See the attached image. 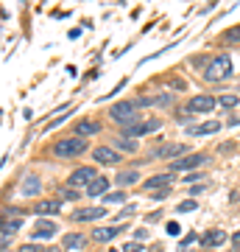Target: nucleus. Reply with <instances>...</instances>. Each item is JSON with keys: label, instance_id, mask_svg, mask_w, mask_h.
Wrapping results in <instances>:
<instances>
[{"label": "nucleus", "instance_id": "20e7f679", "mask_svg": "<svg viewBox=\"0 0 240 252\" xmlns=\"http://www.w3.org/2000/svg\"><path fill=\"white\" fill-rule=\"evenodd\" d=\"M98 174H95V168H89V165H81V168H76V171L70 174V180H67V185L70 188H84V185H92V180H95Z\"/></svg>", "mask_w": 240, "mask_h": 252}, {"label": "nucleus", "instance_id": "f8f14e48", "mask_svg": "<svg viewBox=\"0 0 240 252\" xmlns=\"http://www.w3.org/2000/svg\"><path fill=\"white\" fill-rule=\"evenodd\" d=\"M123 227L126 224H120V227H95V230H92V241H112V238H115V235H120L123 233Z\"/></svg>", "mask_w": 240, "mask_h": 252}, {"label": "nucleus", "instance_id": "4be33fe9", "mask_svg": "<svg viewBox=\"0 0 240 252\" xmlns=\"http://www.w3.org/2000/svg\"><path fill=\"white\" fill-rule=\"evenodd\" d=\"M84 241H87V238L79 235V233H67V235H64V247H67V250H81Z\"/></svg>", "mask_w": 240, "mask_h": 252}, {"label": "nucleus", "instance_id": "c756f323", "mask_svg": "<svg viewBox=\"0 0 240 252\" xmlns=\"http://www.w3.org/2000/svg\"><path fill=\"white\" fill-rule=\"evenodd\" d=\"M168 235H179V224H176V221H170V224H168Z\"/></svg>", "mask_w": 240, "mask_h": 252}, {"label": "nucleus", "instance_id": "7ed1b4c3", "mask_svg": "<svg viewBox=\"0 0 240 252\" xmlns=\"http://www.w3.org/2000/svg\"><path fill=\"white\" fill-rule=\"evenodd\" d=\"M162 126L160 118H148L145 124H132V126H123V137H137V135H151Z\"/></svg>", "mask_w": 240, "mask_h": 252}, {"label": "nucleus", "instance_id": "2eb2a0df", "mask_svg": "<svg viewBox=\"0 0 240 252\" xmlns=\"http://www.w3.org/2000/svg\"><path fill=\"white\" fill-rule=\"evenodd\" d=\"M17 230H20V221H17V219H11V221H3V233H0L3 250H9V244H11V233H17Z\"/></svg>", "mask_w": 240, "mask_h": 252}, {"label": "nucleus", "instance_id": "9b49d317", "mask_svg": "<svg viewBox=\"0 0 240 252\" xmlns=\"http://www.w3.org/2000/svg\"><path fill=\"white\" fill-rule=\"evenodd\" d=\"M51 235H56V221H39L31 230V241H42V238H51Z\"/></svg>", "mask_w": 240, "mask_h": 252}, {"label": "nucleus", "instance_id": "4468645a", "mask_svg": "<svg viewBox=\"0 0 240 252\" xmlns=\"http://www.w3.org/2000/svg\"><path fill=\"white\" fill-rule=\"evenodd\" d=\"M170 174H157L151 180H145V190H160V188H170Z\"/></svg>", "mask_w": 240, "mask_h": 252}, {"label": "nucleus", "instance_id": "dca6fc26", "mask_svg": "<svg viewBox=\"0 0 240 252\" xmlns=\"http://www.w3.org/2000/svg\"><path fill=\"white\" fill-rule=\"evenodd\" d=\"M185 152H187L185 143H168V146H162V149H157L154 157H176V154H185Z\"/></svg>", "mask_w": 240, "mask_h": 252}, {"label": "nucleus", "instance_id": "39448f33", "mask_svg": "<svg viewBox=\"0 0 240 252\" xmlns=\"http://www.w3.org/2000/svg\"><path fill=\"white\" fill-rule=\"evenodd\" d=\"M109 115H112V121H117V124L132 126V121L137 118V109H134V104H115V107L109 109Z\"/></svg>", "mask_w": 240, "mask_h": 252}, {"label": "nucleus", "instance_id": "0eeeda50", "mask_svg": "<svg viewBox=\"0 0 240 252\" xmlns=\"http://www.w3.org/2000/svg\"><path fill=\"white\" fill-rule=\"evenodd\" d=\"M204 160H207L204 154H190V157L173 160V165H170V168H173V171H193V168H196V165H201Z\"/></svg>", "mask_w": 240, "mask_h": 252}, {"label": "nucleus", "instance_id": "1a4fd4ad", "mask_svg": "<svg viewBox=\"0 0 240 252\" xmlns=\"http://www.w3.org/2000/svg\"><path fill=\"white\" fill-rule=\"evenodd\" d=\"M104 216H107L104 207H79L73 213V221H95V219H104Z\"/></svg>", "mask_w": 240, "mask_h": 252}, {"label": "nucleus", "instance_id": "9d476101", "mask_svg": "<svg viewBox=\"0 0 240 252\" xmlns=\"http://www.w3.org/2000/svg\"><path fill=\"white\" fill-rule=\"evenodd\" d=\"M92 157H95L101 165H117V162H120V154H117L115 149H107V146H98Z\"/></svg>", "mask_w": 240, "mask_h": 252}, {"label": "nucleus", "instance_id": "393cba45", "mask_svg": "<svg viewBox=\"0 0 240 252\" xmlns=\"http://www.w3.org/2000/svg\"><path fill=\"white\" fill-rule=\"evenodd\" d=\"M196 207H198V202H196V199H190V202H182L176 210H179V213H187V210H196Z\"/></svg>", "mask_w": 240, "mask_h": 252}, {"label": "nucleus", "instance_id": "423d86ee", "mask_svg": "<svg viewBox=\"0 0 240 252\" xmlns=\"http://www.w3.org/2000/svg\"><path fill=\"white\" fill-rule=\"evenodd\" d=\"M215 104H218V98H213V95H193L185 109H190V112H210Z\"/></svg>", "mask_w": 240, "mask_h": 252}, {"label": "nucleus", "instance_id": "f257e3e1", "mask_svg": "<svg viewBox=\"0 0 240 252\" xmlns=\"http://www.w3.org/2000/svg\"><path fill=\"white\" fill-rule=\"evenodd\" d=\"M232 70H235L232 59L226 54H221V56H215L213 62L207 64L204 76H207V81H223V79H229V76H232Z\"/></svg>", "mask_w": 240, "mask_h": 252}, {"label": "nucleus", "instance_id": "c85d7f7f", "mask_svg": "<svg viewBox=\"0 0 240 252\" xmlns=\"http://www.w3.org/2000/svg\"><path fill=\"white\" fill-rule=\"evenodd\" d=\"M59 196H62V199H76V190H73V188H62V190H59Z\"/></svg>", "mask_w": 240, "mask_h": 252}, {"label": "nucleus", "instance_id": "f3484780", "mask_svg": "<svg viewBox=\"0 0 240 252\" xmlns=\"http://www.w3.org/2000/svg\"><path fill=\"white\" fill-rule=\"evenodd\" d=\"M107 188H109L107 177H95V180H92V185L87 188V193H89V196H104V193H107Z\"/></svg>", "mask_w": 240, "mask_h": 252}, {"label": "nucleus", "instance_id": "e433bc0d", "mask_svg": "<svg viewBox=\"0 0 240 252\" xmlns=\"http://www.w3.org/2000/svg\"><path fill=\"white\" fill-rule=\"evenodd\" d=\"M3 252H9V250H3Z\"/></svg>", "mask_w": 240, "mask_h": 252}, {"label": "nucleus", "instance_id": "aec40b11", "mask_svg": "<svg viewBox=\"0 0 240 252\" xmlns=\"http://www.w3.org/2000/svg\"><path fill=\"white\" fill-rule=\"evenodd\" d=\"M201 241H204L207 247H218V244L226 241V233H223V230H210V233H207Z\"/></svg>", "mask_w": 240, "mask_h": 252}, {"label": "nucleus", "instance_id": "f03ea898", "mask_svg": "<svg viewBox=\"0 0 240 252\" xmlns=\"http://www.w3.org/2000/svg\"><path fill=\"white\" fill-rule=\"evenodd\" d=\"M87 143H84V137H64L59 143L53 146V154L59 157H76V154H84Z\"/></svg>", "mask_w": 240, "mask_h": 252}, {"label": "nucleus", "instance_id": "ddd939ff", "mask_svg": "<svg viewBox=\"0 0 240 252\" xmlns=\"http://www.w3.org/2000/svg\"><path fill=\"white\" fill-rule=\"evenodd\" d=\"M76 132H79L76 137L95 135V132H101V124H95V121H89V118H84V121H79V124H76Z\"/></svg>", "mask_w": 240, "mask_h": 252}, {"label": "nucleus", "instance_id": "5701e85b", "mask_svg": "<svg viewBox=\"0 0 240 252\" xmlns=\"http://www.w3.org/2000/svg\"><path fill=\"white\" fill-rule=\"evenodd\" d=\"M117 149H123V152H134V149H137V143H134L132 137H117Z\"/></svg>", "mask_w": 240, "mask_h": 252}, {"label": "nucleus", "instance_id": "6ab92c4d", "mask_svg": "<svg viewBox=\"0 0 240 252\" xmlns=\"http://www.w3.org/2000/svg\"><path fill=\"white\" fill-rule=\"evenodd\" d=\"M115 182L120 185V188H126V185H134V182H140V174L137 171H120L115 177Z\"/></svg>", "mask_w": 240, "mask_h": 252}, {"label": "nucleus", "instance_id": "a211bd4d", "mask_svg": "<svg viewBox=\"0 0 240 252\" xmlns=\"http://www.w3.org/2000/svg\"><path fill=\"white\" fill-rule=\"evenodd\" d=\"M221 129V124L218 121H210V124H201V126H193V129H187L190 135H213V132H218Z\"/></svg>", "mask_w": 240, "mask_h": 252}, {"label": "nucleus", "instance_id": "2f4dec72", "mask_svg": "<svg viewBox=\"0 0 240 252\" xmlns=\"http://www.w3.org/2000/svg\"><path fill=\"white\" fill-rule=\"evenodd\" d=\"M196 180H201V174H187V177H185L187 185H190V182H196Z\"/></svg>", "mask_w": 240, "mask_h": 252}, {"label": "nucleus", "instance_id": "7c9ffc66", "mask_svg": "<svg viewBox=\"0 0 240 252\" xmlns=\"http://www.w3.org/2000/svg\"><path fill=\"white\" fill-rule=\"evenodd\" d=\"M165 196H168V188H160L157 193H154V199H157V202H160V199H165Z\"/></svg>", "mask_w": 240, "mask_h": 252}, {"label": "nucleus", "instance_id": "412c9836", "mask_svg": "<svg viewBox=\"0 0 240 252\" xmlns=\"http://www.w3.org/2000/svg\"><path fill=\"white\" fill-rule=\"evenodd\" d=\"M39 188H42V182H39V177H36V174H31V177H26V182H23V193H26V196H31V193H36Z\"/></svg>", "mask_w": 240, "mask_h": 252}, {"label": "nucleus", "instance_id": "a878e982", "mask_svg": "<svg viewBox=\"0 0 240 252\" xmlns=\"http://www.w3.org/2000/svg\"><path fill=\"white\" fill-rule=\"evenodd\" d=\"M123 252H142V244H140V241H132V244H123Z\"/></svg>", "mask_w": 240, "mask_h": 252}, {"label": "nucleus", "instance_id": "b1692460", "mask_svg": "<svg viewBox=\"0 0 240 252\" xmlns=\"http://www.w3.org/2000/svg\"><path fill=\"white\" fill-rule=\"evenodd\" d=\"M218 104H221V107H226V109L238 107V95H221V98H218Z\"/></svg>", "mask_w": 240, "mask_h": 252}, {"label": "nucleus", "instance_id": "f704fd0d", "mask_svg": "<svg viewBox=\"0 0 240 252\" xmlns=\"http://www.w3.org/2000/svg\"><path fill=\"white\" fill-rule=\"evenodd\" d=\"M42 252H59V250H42Z\"/></svg>", "mask_w": 240, "mask_h": 252}, {"label": "nucleus", "instance_id": "72a5a7b5", "mask_svg": "<svg viewBox=\"0 0 240 252\" xmlns=\"http://www.w3.org/2000/svg\"><path fill=\"white\" fill-rule=\"evenodd\" d=\"M235 247H240V233H238V235H235Z\"/></svg>", "mask_w": 240, "mask_h": 252}, {"label": "nucleus", "instance_id": "473e14b6", "mask_svg": "<svg viewBox=\"0 0 240 252\" xmlns=\"http://www.w3.org/2000/svg\"><path fill=\"white\" fill-rule=\"evenodd\" d=\"M229 36H235V39H238V42H240V26H238V28H235V31H232V34H229Z\"/></svg>", "mask_w": 240, "mask_h": 252}, {"label": "nucleus", "instance_id": "bb28decb", "mask_svg": "<svg viewBox=\"0 0 240 252\" xmlns=\"http://www.w3.org/2000/svg\"><path fill=\"white\" fill-rule=\"evenodd\" d=\"M20 252H42L39 244H26V247H20Z\"/></svg>", "mask_w": 240, "mask_h": 252}, {"label": "nucleus", "instance_id": "cd10ccee", "mask_svg": "<svg viewBox=\"0 0 240 252\" xmlns=\"http://www.w3.org/2000/svg\"><path fill=\"white\" fill-rule=\"evenodd\" d=\"M104 199H107V202H123V199H126V193L120 190V193H109V196H104Z\"/></svg>", "mask_w": 240, "mask_h": 252}, {"label": "nucleus", "instance_id": "c9c22d12", "mask_svg": "<svg viewBox=\"0 0 240 252\" xmlns=\"http://www.w3.org/2000/svg\"><path fill=\"white\" fill-rule=\"evenodd\" d=\"M107 252H117V250H107Z\"/></svg>", "mask_w": 240, "mask_h": 252}, {"label": "nucleus", "instance_id": "6e6552de", "mask_svg": "<svg viewBox=\"0 0 240 252\" xmlns=\"http://www.w3.org/2000/svg\"><path fill=\"white\" fill-rule=\"evenodd\" d=\"M59 210H62V202H59V199H42V202L34 205L36 216H56Z\"/></svg>", "mask_w": 240, "mask_h": 252}]
</instances>
